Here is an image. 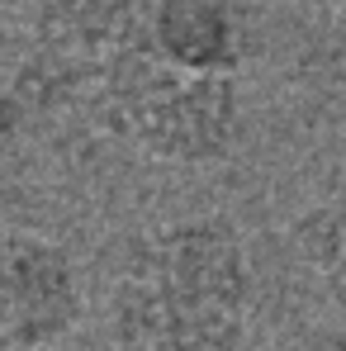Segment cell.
<instances>
[{
	"instance_id": "6da1fadb",
	"label": "cell",
	"mask_w": 346,
	"mask_h": 351,
	"mask_svg": "<svg viewBox=\"0 0 346 351\" xmlns=\"http://www.w3.org/2000/svg\"><path fill=\"white\" fill-rule=\"evenodd\" d=\"M261 276L228 214H175L123 242L105 328L119 351H223L251 337Z\"/></svg>"
},
{
	"instance_id": "7a4b0ae2",
	"label": "cell",
	"mask_w": 346,
	"mask_h": 351,
	"mask_svg": "<svg viewBox=\"0 0 346 351\" xmlns=\"http://www.w3.org/2000/svg\"><path fill=\"white\" fill-rule=\"evenodd\" d=\"M90 123L138 162L171 171L223 167L237 157L251 128L242 76L175 71L143 38L105 58Z\"/></svg>"
},
{
	"instance_id": "3957f363",
	"label": "cell",
	"mask_w": 346,
	"mask_h": 351,
	"mask_svg": "<svg viewBox=\"0 0 346 351\" xmlns=\"http://www.w3.org/2000/svg\"><path fill=\"white\" fill-rule=\"evenodd\" d=\"M90 308L81 256L48 233H0V351H53Z\"/></svg>"
},
{
	"instance_id": "277c9868",
	"label": "cell",
	"mask_w": 346,
	"mask_h": 351,
	"mask_svg": "<svg viewBox=\"0 0 346 351\" xmlns=\"http://www.w3.org/2000/svg\"><path fill=\"white\" fill-rule=\"evenodd\" d=\"M105 62L66 58L58 48H43L29 38L19 66L0 86V147H29L66 128L71 114L90 119L95 81Z\"/></svg>"
},
{
	"instance_id": "5b68a950",
	"label": "cell",
	"mask_w": 346,
	"mask_h": 351,
	"mask_svg": "<svg viewBox=\"0 0 346 351\" xmlns=\"http://www.w3.org/2000/svg\"><path fill=\"white\" fill-rule=\"evenodd\" d=\"M143 43L190 76H242L251 19L242 0H152Z\"/></svg>"
},
{
	"instance_id": "8992f818",
	"label": "cell",
	"mask_w": 346,
	"mask_h": 351,
	"mask_svg": "<svg viewBox=\"0 0 346 351\" xmlns=\"http://www.w3.org/2000/svg\"><path fill=\"white\" fill-rule=\"evenodd\" d=\"M152 0H24L29 38L66 58L105 62L143 38Z\"/></svg>"
},
{
	"instance_id": "52a82bcc",
	"label": "cell",
	"mask_w": 346,
	"mask_h": 351,
	"mask_svg": "<svg viewBox=\"0 0 346 351\" xmlns=\"http://www.w3.org/2000/svg\"><path fill=\"white\" fill-rule=\"evenodd\" d=\"M289 242L318 280V290L337 308H346V167L308 195V204L289 223Z\"/></svg>"
},
{
	"instance_id": "ba28073f",
	"label": "cell",
	"mask_w": 346,
	"mask_h": 351,
	"mask_svg": "<svg viewBox=\"0 0 346 351\" xmlns=\"http://www.w3.org/2000/svg\"><path fill=\"white\" fill-rule=\"evenodd\" d=\"M24 48H29V38L19 34V24H14V14H10V5L0 0V86H5V81H10V71L19 66Z\"/></svg>"
},
{
	"instance_id": "9c48e42d",
	"label": "cell",
	"mask_w": 346,
	"mask_h": 351,
	"mask_svg": "<svg viewBox=\"0 0 346 351\" xmlns=\"http://www.w3.org/2000/svg\"><path fill=\"white\" fill-rule=\"evenodd\" d=\"M223 351H285L280 342H271V337H242V342H232Z\"/></svg>"
},
{
	"instance_id": "30bf717a",
	"label": "cell",
	"mask_w": 346,
	"mask_h": 351,
	"mask_svg": "<svg viewBox=\"0 0 346 351\" xmlns=\"http://www.w3.org/2000/svg\"><path fill=\"white\" fill-rule=\"evenodd\" d=\"M313 351H346V332H332V337H323Z\"/></svg>"
}]
</instances>
